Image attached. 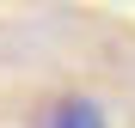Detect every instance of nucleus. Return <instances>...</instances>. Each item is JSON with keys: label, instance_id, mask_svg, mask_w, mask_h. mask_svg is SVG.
I'll return each mask as SVG.
<instances>
[{"label": "nucleus", "instance_id": "nucleus-1", "mask_svg": "<svg viewBox=\"0 0 135 128\" xmlns=\"http://www.w3.org/2000/svg\"><path fill=\"white\" fill-rule=\"evenodd\" d=\"M31 128H110V122L86 92H55L31 110Z\"/></svg>", "mask_w": 135, "mask_h": 128}]
</instances>
